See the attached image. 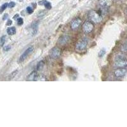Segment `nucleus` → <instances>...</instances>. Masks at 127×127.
<instances>
[{"label":"nucleus","instance_id":"0eeeda50","mask_svg":"<svg viewBox=\"0 0 127 127\" xmlns=\"http://www.w3.org/2000/svg\"><path fill=\"white\" fill-rule=\"evenodd\" d=\"M127 72V70L126 68H118L117 69L114 71V74L116 78H121L125 75Z\"/></svg>","mask_w":127,"mask_h":127},{"label":"nucleus","instance_id":"a878e982","mask_svg":"<svg viewBox=\"0 0 127 127\" xmlns=\"http://www.w3.org/2000/svg\"><path fill=\"white\" fill-rule=\"evenodd\" d=\"M8 15L6 14H6H4V16H3V20H6V19L8 18Z\"/></svg>","mask_w":127,"mask_h":127},{"label":"nucleus","instance_id":"b1692460","mask_svg":"<svg viewBox=\"0 0 127 127\" xmlns=\"http://www.w3.org/2000/svg\"><path fill=\"white\" fill-rule=\"evenodd\" d=\"M10 49H11V46H10V45H6V46H5L3 48V50H4V52H8V51L10 50Z\"/></svg>","mask_w":127,"mask_h":127},{"label":"nucleus","instance_id":"6ab92c4d","mask_svg":"<svg viewBox=\"0 0 127 127\" xmlns=\"http://www.w3.org/2000/svg\"><path fill=\"white\" fill-rule=\"evenodd\" d=\"M105 49H102L100 51L99 53L98 54V57H100V58L104 56V55H105Z\"/></svg>","mask_w":127,"mask_h":127},{"label":"nucleus","instance_id":"4468645a","mask_svg":"<svg viewBox=\"0 0 127 127\" xmlns=\"http://www.w3.org/2000/svg\"><path fill=\"white\" fill-rule=\"evenodd\" d=\"M46 81V77H45L44 75H43V74H38L37 77H36V81Z\"/></svg>","mask_w":127,"mask_h":127},{"label":"nucleus","instance_id":"bb28decb","mask_svg":"<svg viewBox=\"0 0 127 127\" xmlns=\"http://www.w3.org/2000/svg\"><path fill=\"white\" fill-rule=\"evenodd\" d=\"M19 14H16L14 16V17H13V19H18V18H19Z\"/></svg>","mask_w":127,"mask_h":127},{"label":"nucleus","instance_id":"ddd939ff","mask_svg":"<svg viewBox=\"0 0 127 127\" xmlns=\"http://www.w3.org/2000/svg\"><path fill=\"white\" fill-rule=\"evenodd\" d=\"M8 34L9 35H14L16 33V29L15 27H10L8 28L6 30Z\"/></svg>","mask_w":127,"mask_h":127},{"label":"nucleus","instance_id":"20e7f679","mask_svg":"<svg viewBox=\"0 0 127 127\" xmlns=\"http://www.w3.org/2000/svg\"><path fill=\"white\" fill-rule=\"evenodd\" d=\"M33 51H34V48L32 47V46H30V47L28 48V49L26 50L24 52L23 54L20 55V58H19V62H20V63L23 62L25 60H26V59H27V58H28V57H29V55L32 53V52H33Z\"/></svg>","mask_w":127,"mask_h":127},{"label":"nucleus","instance_id":"a211bd4d","mask_svg":"<svg viewBox=\"0 0 127 127\" xmlns=\"http://www.w3.org/2000/svg\"><path fill=\"white\" fill-rule=\"evenodd\" d=\"M8 3H4V4H3V5H2V6L0 7V13H3L4 10H6V8L8 7Z\"/></svg>","mask_w":127,"mask_h":127},{"label":"nucleus","instance_id":"f257e3e1","mask_svg":"<svg viewBox=\"0 0 127 127\" xmlns=\"http://www.w3.org/2000/svg\"><path fill=\"white\" fill-rule=\"evenodd\" d=\"M114 66L117 68H126L127 67V57L123 54H118L115 57Z\"/></svg>","mask_w":127,"mask_h":127},{"label":"nucleus","instance_id":"9d476101","mask_svg":"<svg viewBox=\"0 0 127 127\" xmlns=\"http://www.w3.org/2000/svg\"><path fill=\"white\" fill-rule=\"evenodd\" d=\"M38 29V23L37 22H33L31 24L30 32L32 36L36 34Z\"/></svg>","mask_w":127,"mask_h":127},{"label":"nucleus","instance_id":"f8f14e48","mask_svg":"<svg viewBox=\"0 0 127 127\" xmlns=\"http://www.w3.org/2000/svg\"><path fill=\"white\" fill-rule=\"evenodd\" d=\"M39 5H43L46 8L48 9V10L51 9V8H52V5H51L50 2L48 1H46V0L40 1L39 2Z\"/></svg>","mask_w":127,"mask_h":127},{"label":"nucleus","instance_id":"cd10ccee","mask_svg":"<svg viewBox=\"0 0 127 127\" xmlns=\"http://www.w3.org/2000/svg\"><path fill=\"white\" fill-rule=\"evenodd\" d=\"M19 1L21 2V1H23V0H19Z\"/></svg>","mask_w":127,"mask_h":127},{"label":"nucleus","instance_id":"f03ea898","mask_svg":"<svg viewBox=\"0 0 127 127\" xmlns=\"http://www.w3.org/2000/svg\"><path fill=\"white\" fill-rule=\"evenodd\" d=\"M88 18L94 23H100L102 20V16L95 10H92L88 13Z\"/></svg>","mask_w":127,"mask_h":127},{"label":"nucleus","instance_id":"412c9836","mask_svg":"<svg viewBox=\"0 0 127 127\" xmlns=\"http://www.w3.org/2000/svg\"><path fill=\"white\" fill-rule=\"evenodd\" d=\"M24 23V20L22 18H20V17H19L17 19V24L19 25V26H22V24H23Z\"/></svg>","mask_w":127,"mask_h":127},{"label":"nucleus","instance_id":"4be33fe9","mask_svg":"<svg viewBox=\"0 0 127 127\" xmlns=\"http://www.w3.org/2000/svg\"><path fill=\"white\" fill-rule=\"evenodd\" d=\"M26 11H27V12H28L29 14H31V13H33V9H32V8L31 7V6H28V7H27V8H26Z\"/></svg>","mask_w":127,"mask_h":127},{"label":"nucleus","instance_id":"39448f33","mask_svg":"<svg viewBox=\"0 0 127 127\" xmlns=\"http://www.w3.org/2000/svg\"><path fill=\"white\" fill-rule=\"evenodd\" d=\"M61 55V50L57 47H54L51 49L49 52V56L51 59H57Z\"/></svg>","mask_w":127,"mask_h":127},{"label":"nucleus","instance_id":"7ed1b4c3","mask_svg":"<svg viewBox=\"0 0 127 127\" xmlns=\"http://www.w3.org/2000/svg\"><path fill=\"white\" fill-rule=\"evenodd\" d=\"M88 40L86 38L79 39L76 45V48L78 51H83L85 49L88 45Z\"/></svg>","mask_w":127,"mask_h":127},{"label":"nucleus","instance_id":"6e6552de","mask_svg":"<svg viewBox=\"0 0 127 127\" xmlns=\"http://www.w3.org/2000/svg\"><path fill=\"white\" fill-rule=\"evenodd\" d=\"M70 37L67 35H63L58 39V43L61 45H65L69 41Z\"/></svg>","mask_w":127,"mask_h":127},{"label":"nucleus","instance_id":"dca6fc26","mask_svg":"<svg viewBox=\"0 0 127 127\" xmlns=\"http://www.w3.org/2000/svg\"><path fill=\"white\" fill-rule=\"evenodd\" d=\"M6 36H3L0 38V46H3L6 41Z\"/></svg>","mask_w":127,"mask_h":127},{"label":"nucleus","instance_id":"f3484780","mask_svg":"<svg viewBox=\"0 0 127 127\" xmlns=\"http://www.w3.org/2000/svg\"><path fill=\"white\" fill-rule=\"evenodd\" d=\"M17 73H18V71H17H17H13V72H12V73L10 74V75H9L8 79H13V78H14L15 77V76L17 75Z\"/></svg>","mask_w":127,"mask_h":127},{"label":"nucleus","instance_id":"393cba45","mask_svg":"<svg viewBox=\"0 0 127 127\" xmlns=\"http://www.w3.org/2000/svg\"><path fill=\"white\" fill-rule=\"evenodd\" d=\"M12 20H8L6 22V26H10V25H12Z\"/></svg>","mask_w":127,"mask_h":127},{"label":"nucleus","instance_id":"423d86ee","mask_svg":"<svg viewBox=\"0 0 127 127\" xmlns=\"http://www.w3.org/2000/svg\"><path fill=\"white\" fill-rule=\"evenodd\" d=\"M94 29V25L90 21H85L83 25V31L85 33H90Z\"/></svg>","mask_w":127,"mask_h":127},{"label":"nucleus","instance_id":"2eb2a0df","mask_svg":"<svg viewBox=\"0 0 127 127\" xmlns=\"http://www.w3.org/2000/svg\"><path fill=\"white\" fill-rule=\"evenodd\" d=\"M44 65H45V62L43 61H40L39 62H38V64H37V66H36V69H37V71H40V70H41L44 67Z\"/></svg>","mask_w":127,"mask_h":127},{"label":"nucleus","instance_id":"c85d7f7f","mask_svg":"<svg viewBox=\"0 0 127 127\" xmlns=\"http://www.w3.org/2000/svg\"><path fill=\"white\" fill-rule=\"evenodd\" d=\"M126 14H127V11H126Z\"/></svg>","mask_w":127,"mask_h":127},{"label":"nucleus","instance_id":"aec40b11","mask_svg":"<svg viewBox=\"0 0 127 127\" xmlns=\"http://www.w3.org/2000/svg\"><path fill=\"white\" fill-rule=\"evenodd\" d=\"M121 51L123 52H127V41H126L125 43L121 46Z\"/></svg>","mask_w":127,"mask_h":127},{"label":"nucleus","instance_id":"9b49d317","mask_svg":"<svg viewBox=\"0 0 127 127\" xmlns=\"http://www.w3.org/2000/svg\"><path fill=\"white\" fill-rule=\"evenodd\" d=\"M38 74V73L36 71H32V72H31L29 75L27 76V78H26V80H28V81H36V77H37Z\"/></svg>","mask_w":127,"mask_h":127},{"label":"nucleus","instance_id":"1a4fd4ad","mask_svg":"<svg viewBox=\"0 0 127 127\" xmlns=\"http://www.w3.org/2000/svg\"><path fill=\"white\" fill-rule=\"evenodd\" d=\"M81 20L79 18H76V19H74L72 20V22H71V28L72 30H76V29H78L79 27V26L81 25Z\"/></svg>","mask_w":127,"mask_h":127},{"label":"nucleus","instance_id":"5701e85b","mask_svg":"<svg viewBox=\"0 0 127 127\" xmlns=\"http://www.w3.org/2000/svg\"><path fill=\"white\" fill-rule=\"evenodd\" d=\"M15 6V3L13 1L10 2V3H8V8H13Z\"/></svg>","mask_w":127,"mask_h":127}]
</instances>
